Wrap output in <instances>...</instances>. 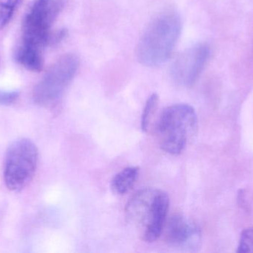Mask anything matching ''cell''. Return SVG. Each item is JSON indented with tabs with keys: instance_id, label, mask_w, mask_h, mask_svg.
Wrapping results in <instances>:
<instances>
[{
	"instance_id": "cell-1",
	"label": "cell",
	"mask_w": 253,
	"mask_h": 253,
	"mask_svg": "<svg viewBox=\"0 0 253 253\" xmlns=\"http://www.w3.org/2000/svg\"><path fill=\"white\" fill-rule=\"evenodd\" d=\"M181 18L172 10L156 16L147 27L137 47L138 60L147 66H157L172 54L181 31Z\"/></svg>"
},
{
	"instance_id": "cell-2",
	"label": "cell",
	"mask_w": 253,
	"mask_h": 253,
	"mask_svg": "<svg viewBox=\"0 0 253 253\" xmlns=\"http://www.w3.org/2000/svg\"><path fill=\"white\" fill-rule=\"evenodd\" d=\"M169 206L166 193L158 189L144 188L126 203V217L131 224L142 230L144 241L150 243L162 236Z\"/></svg>"
},
{
	"instance_id": "cell-3",
	"label": "cell",
	"mask_w": 253,
	"mask_h": 253,
	"mask_svg": "<svg viewBox=\"0 0 253 253\" xmlns=\"http://www.w3.org/2000/svg\"><path fill=\"white\" fill-rule=\"evenodd\" d=\"M196 111L188 104H175L167 107L156 125L161 149L172 155L181 154L197 132Z\"/></svg>"
},
{
	"instance_id": "cell-4",
	"label": "cell",
	"mask_w": 253,
	"mask_h": 253,
	"mask_svg": "<svg viewBox=\"0 0 253 253\" xmlns=\"http://www.w3.org/2000/svg\"><path fill=\"white\" fill-rule=\"evenodd\" d=\"M64 6V0H35L24 18L22 43L42 50L61 41L66 31L53 33L51 28Z\"/></svg>"
},
{
	"instance_id": "cell-5",
	"label": "cell",
	"mask_w": 253,
	"mask_h": 253,
	"mask_svg": "<svg viewBox=\"0 0 253 253\" xmlns=\"http://www.w3.org/2000/svg\"><path fill=\"white\" fill-rule=\"evenodd\" d=\"M39 160L37 146L26 138L16 140L6 152L3 167L4 184L10 191L19 192L30 184Z\"/></svg>"
},
{
	"instance_id": "cell-6",
	"label": "cell",
	"mask_w": 253,
	"mask_h": 253,
	"mask_svg": "<svg viewBox=\"0 0 253 253\" xmlns=\"http://www.w3.org/2000/svg\"><path fill=\"white\" fill-rule=\"evenodd\" d=\"M79 64L78 56L74 53L59 58L34 88L33 98L36 103L48 105L57 101L77 74Z\"/></svg>"
},
{
	"instance_id": "cell-7",
	"label": "cell",
	"mask_w": 253,
	"mask_h": 253,
	"mask_svg": "<svg viewBox=\"0 0 253 253\" xmlns=\"http://www.w3.org/2000/svg\"><path fill=\"white\" fill-rule=\"evenodd\" d=\"M210 55L211 48L206 43H199L183 52L171 68L174 81L184 87L193 86L202 74Z\"/></svg>"
},
{
	"instance_id": "cell-8",
	"label": "cell",
	"mask_w": 253,
	"mask_h": 253,
	"mask_svg": "<svg viewBox=\"0 0 253 253\" xmlns=\"http://www.w3.org/2000/svg\"><path fill=\"white\" fill-rule=\"evenodd\" d=\"M163 233L165 241L174 246L195 249L200 243L201 233L197 226L178 214L165 223Z\"/></svg>"
},
{
	"instance_id": "cell-9",
	"label": "cell",
	"mask_w": 253,
	"mask_h": 253,
	"mask_svg": "<svg viewBox=\"0 0 253 253\" xmlns=\"http://www.w3.org/2000/svg\"><path fill=\"white\" fill-rule=\"evenodd\" d=\"M15 58L18 63L29 71L39 72L43 68L42 50L21 43L16 50Z\"/></svg>"
},
{
	"instance_id": "cell-10",
	"label": "cell",
	"mask_w": 253,
	"mask_h": 253,
	"mask_svg": "<svg viewBox=\"0 0 253 253\" xmlns=\"http://www.w3.org/2000/svg\"><path fill=\"white\" fill-rule=\"evenodd\" d=\"M139 175L138 166H129L120 171L114 176L111 182V189L114 193L120 196L127 193L135 185Z\"/></svg>"
},
{
	"instance_id": "cell-11",
	"label": "cell",
	"mask_w": 253,
	"mask_h": 253,
	"mask_svg": "<svg viewBox=\"0 0 253 253\" xmlns=\"http://www.w3.org/2000/svg\"><path fill=\"white\" fill-rule=\"evenodd\" d=\"M159 98L157 94H153L147 100L141 115V126L143 132H148L150 130L159 107Z\"/></svg>"
},
{
	"instance_id": "cell-12",
	"label": "cell",
	"mask_w": 253,
	"mask_h": 253,
	"mask_svg": "<svg viewBox=\"0 0 253 253\" xmlns=\"http://www.w3.org/2000/svg\"><path fill=\"white\" fill-rule=\"evenodd\" d=\"M16 6L18 5L10 0L0 2V30L2 29L10 22Z\"/></svg>"
},
{
	"instance_id": "cell-13",
	"label": "cell",
	"mask_w": 253,
	"mask_h": 253,
	"mask_svg": "<svg viewBox=\"0 0 253 253\" xmlns=\"http://www.w3.org/2000/svg\"><path fill=\"white\" fill-rule=\"evenodd\" d=\"M238 252L253 253V227H250L242 232Z\"/></svg>"
},
{
	"instance_id": "cell-14",
	"label": "cell",
	"mask_w": 253,
	"mask_h": 253,
	"mask_svg": "<svg viewBox=\"0 0 253 253\" xmlns=\"http://www.w3.org/2000/svg\"><path fill=\"white\" fill-rule=\"evenodd\" d=\"M19 95V92L16 91L14 92L0 91V104H3V105L12 104L18 99Z\"/></svg>"
}]
</instances>
